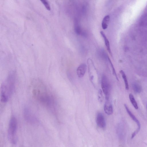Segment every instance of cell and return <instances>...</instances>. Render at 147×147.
Wrapping results in <instances>:
<instances>
[{
  "label": "cell",
  "mask_w": 147,
  "mask_h": 147,
  "mask_svg": "<svg viewBox=\"0 0 147 147\" xmlns=\"http://www.w3.org/2000/svg\"><path fill=\"white\" fill-rule=\"evenodd\" d=\"M30 88L32 96L36 100L47 108L54 109V97L41 80L37 78L33 80L31 83Z\"/></svg>",
  "instance_id": "6da1fadb"
},
{
  "label": "cell",
  "mask_w": 147,
  "mask_h": 147,
  "mask_svg": "<svg viewBox=\"0 0 147 147\" xmlns=\"http://www.w3.org/2000/svg\"><path fill=\"white\" fill-rule=\"evenodd\" d=\"M16 80L15 72L11 71L1 84L0 89L1 104L4 105L13 94L15 89Z\"/></svg>",
  "instance_id": "7a4b0ae2"
},
{
  "label": "cell",
  "mask_w": 147,
  "mask_h": 147,
  "mask_svg": "<svg viewBox=\"0 0 147 147\" xmlns=\"http://www.w3.org/2000/svg\"><path fill=\"white\" fill-rule=\"evenodd\" d=\"M17 120L15 117H12L9 123L8 136L10 142L13 144H15L17 142Z\"/></svg>",
  "instance_id": "3957f363"
},
{
  "label": "cell",
  "mask_w": 147,
  "mask_h": 147,
  "mask_svg": "<svg viewBox=\"0 0 147 147\" xmlns=\"http://www.w3.org/2000/svg\"><path fill=\"white\" fill-rule=\"evenodd\" d=\"M88 64L90 80L94 86H96L98 84V72L92 61H88Z\"/></svg>",
  "instance_id": "277c9868"
},
{
  "label": "cell",
  "mask_w": 147,
  "mask_h": 147,
  "mask_svg": "<svg viewBox=\"0 0 147 147\" xmlns=\"http://www.w3.org/2000/svg\"><path fill=\"white\" fill-rule=\"evenodd\" d=\"M101 87L103 92L105 95L106 100H108L110 91V85L109 80L107 76L103 74L101 77Z\"/></svg>",
  "instance_id": "5b68a950"
},
{
  "label": "cell",
  "mask_w": 147,
  "mask_h": 147,
  "mask_svg": "<svg viewBox=\"0 0 147 147\" xmlns=\"http://www.w3.org/2000/svg\"><path fill=\"white\" fill-rule=\"evenodd\" d=\"M24 117L26 121L31 123H35L36 119L34 114L30 109L26 107L24 110Z\"/></svg>",
  "instance_id": "8992f818"
},
{
  "label": "cell",
  "mask_w": 147,
  "mask_h": 147,
  "mask_svg": "<svg viewBox=\"0 0 147 147\" xmlns=\"http://www.w3.org/2000/svg\"><path fill=\"white\" fill-rule=\"evenodd\" d=\"M124 106L127 113L129 115L130 117L131 118V119L135 122H136L138 126V128L136 130H135L134 131V132L132 133L131 135V138L132 139L133 138H134L135 136L137 134V133L139 131L140 129V124L138 120L136 118L135 116L130 111L128 107L127 106V105L126 104H125Z\"/></svg>",
  "instance_id": "52a82bcc"
},
{
  "label": "cell",
  "mask_w": 147,
  "mask_h": 147,
  "mask_svg": "<svg viewBox=\"0 0 147 147\" xmlns=\"http://www.w3.org/2000/svg\"><path fill=\"white\" fill-rule=\"evenodd\" d=\"M97 125L100 128H105L106 126V123L105 118L103 114L100 112L97 113L96 118Z\"/></svg>",
  "instance_id": "ba28073f"
},
{
  "label": "cell",
  "mask_w": 147,
  "mask_h": 147,
  "mask_svg": "<svg viewBox=\"0 0 147 147\" xmlns=\"http://www.w3.org/2000/svg\"><path fill=\"white\" fill-rule=\"evenodd\" d=\"M86 65L84 63L81 64L77 69L76 72L78 77H82L84 75L86 71Z\"/></svg>",
  "instance_id": "9c48e42d"
},
{
  "label": "cell",
  "mask_w": 147,
  "mask_h": 147,
  "mask_svg": "<svg viewBox=\"0 0 147 147\" xmlns=\"http://www.w3.org/2000/svg\"><path fill=\"white\" fill-rule=\"evenodd\" d=\"M106 100L104 105V110L107 114L110 115H112L113 112V106L108 100Z\"/></svg>",
  "instance_id": "30bf717a"
},
{
  "label": "cell",
  "mask_w": 147,
  "mask_h": 147,
  "mask_svg": "<svg viewBox=\"0 0 147 147\" xmlns=\"http://www.w3.org/2000/svg\"><path fill=\"white\" fill-rule=\"evenodd\" d=\"M100 33L104 39L105 42V44L108 51L111 56L112 55V53L111 51L109 41L105 34L102 31L100 32Z\"/></svg>",
  "instance_id": "8fae6325"
},
{
  "label": "cell",
  "mask_w": 147,
  "mask_h": 147,
  "mask_svg": "<svg viewBox=\"0 0 147 147\" xmlns=\"http://www.w3.org/2000/svg\"><path fill=\"white\" fill-rule=\"evenodd\" d=\"M110 19L109 16H106L103 18L102 22V26L104 30L106 29L108 26V24Z\"/></svg>",
  "instance_id": "7c38bea8"
},
{
  "label": "cell",
  "mask_w": 147,
  "mask_h": 147,
  "mask_svg": "<svg viewBox=\"0 0 147 147\" xmlns=\"http://www.w3.org/2000/svg\"><path fill=\"white\" fill-rule=\"evenodd\" d=\"M133 88L134 91L136 93H139L142 90V88L140 84L136 82L133 84Z\"/></svg>",
  "instance_id": "4fadbf2b"
},
{
  "label": "cell",
  "mask_w": 147,
  "mask_h": 147,
  "mask_svg": "<svg viewBox=\"0 0 147 147\" xmlns=\"http://www.w3.org/2000/svg\"><path fill=\"white\" fill-rule=\"evenodd\" d=\"M129 97L130 100L133 106L135 109H138L137 104L133 94L131 93L130 94Z\"/></svg>",
  "instance_id": "5bb4252c"
},
{
  "label": "cell",
  "mask_w": 147,
  "mask_h": 147,
  "mask_svg": "<svg viewBox=\"0 0 147 147\" xmlns=\"http://www.w3.org/2000/svg\"><path fill=\"white\" fill-rule=\"evenodd\" d=\"M120 73L121 74L122 77L124 80L125 84V89L127 90H128L129 89V85L126 75L124 72L122 70H120Z\"/></svg>",
  "instance_id": "9a60e30c"
},
{
  "label": "cell",
  "mask_w": 147,
  "mask_h": 147,
  "mask_svg": "<svg viewBox=\"0 0 147 147\" xmlns=\"http://www.w3.org/2000/svg\"><path fill=\"white\" fill-rule=\"evenodd\" d=\"M98 98L99 102H102L104 97L102 90L100 89L99 90L98 92Z\"/></svg>",
  "instance_id": "2e32d148"
},
{
  "label": "cell",
  "mask_w": 147,
  "mask_h": 147,
  "mask_svg": "<svg viewBox=\"0 0 147 147\" xmlns=\"http://www.w3.org/2000/svg\"><path fill=\"white\" fill-rule=\"evenodd\" d=\"M108 60L109 61L110 64L111 66L112 69L113 74L115 76L117 80L119 81V79L118 78L117 76L116 72L115 71V69L114 68V67L113 65L112 64L111 59H110L109 58V57H108Z\"/></svg>",
  "instance_id": "e0dca14e"
},
{
  "label": "cell",
  "mask_w": 147,
  "mask_h": 147,
  "mask_svg": "<svg viewBox=\"0 0 147 147\" xmlns=\"http://www.w3.org/2000/svg\"><path fill=\"white\" fill-rule=\"evenodd\" d=\"M42 1V3L44 4L45 7L47 8V9L48 10H50L51 9L50 7V5L48 3V2L45 0H42L41 1Z\"/></svg>",
  "instance_id": "ac0fdd59"
},
{
  "label": "cell",
  "mask_w": 147,
  "mask_h": 147,
  "mask_svg": "<svg viewBox=\"0 0 147 147\" xmlns=\"http://www.w3.org/2000/svg\"></svg>",
  "instance_id": "d6986e66"
}]
</instances>
